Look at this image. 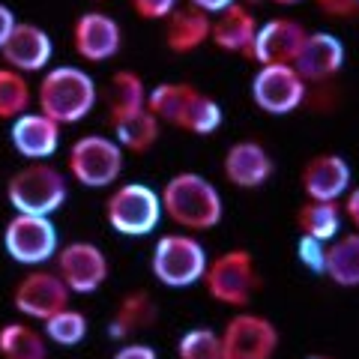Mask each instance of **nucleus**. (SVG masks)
<instances>
[{
  "label": "nucleus",
  "instance_id": "obj_6",
  "mask_svg": "<svg viewBox=\"0 0 359 359\" xmlns=\"http://www.w3.org/2000/svg\"><path fill=\"white\" fill-rule=\"evenodd\" d=\"M162 195H156L144 183H123L108 195L105 219L123 237H147L159 228Z\"/></svg>",
  "mask_w": 359,
  "mask_h": 359
},
{
  "label": "nucleus",
  "instance_id": "obj_22",
  "mask_svg": "<svg viewBox=\"0 0 359 359\" xmlns=\"http://www.w3.org/2000/svg\"><path fill=\"white\" fill-rule=\"evenodd\" d=\"M156 318H159V309H156L153 297L147 290H132V294H126L120 299L114 318L108 323V335L123 341V339H129L132 332L147 330L150 323H156Z\"/></svg>",
  "mask_w": 359,
  "mask_h": 359
},
{
  "label": "nucleus",
  "instance_id": "obj_34",
  "mask_svg": "<svg viewBox=\"0 0 359 359\" xmlns=\"http://www.w3.org/2000/svg\"><path fill=\"white\" fill-rule=\"evenodd\" d=\"M135 13L147 21H156V18H168L177 9V0H132Z\"/></svg>",
  "mask_w": 359,
  "mask_h": 359
},
{
  "label": "nucleus",
  "instance_id": "obj_25",
  "mask_svg": "<svg viewBox=\"0 0 359 359\" xmlns=\"http://www.w3.org/2000/svg\"><path fill=\"white\" fill-rule=\"evenodd\" d=\"M147 96L150 93H147V87H144L138 72L117 69L114 75H111V84H108V114H111V120L135 114V111H144L147 108Z\"/></svg>",
  "mask_w": 359,
  "mask_h": 359
},
{
  "label": "nucleus",
  "instance_id": "obj_38",
  "mask_svg": "<svg viewBox=\"0 0 359 359\" xmlns=\"http://www.w3.org/2000/svg\"><path fill=\"white\" fill-rule=\"evenodd\" d=\"M344 216H347V222H351L353 228L359 231V186L347 192V201H344Z\"/></svg>",
  "mask_w": 359,
  "mask_h": 359
},
{
  "label": "nucleus",
  "instance_id": "obj_39",
  "mask_svg": "<svg viewBox=\"0 0 359 359\" xmlns=\"http://www.w3.org/2000/svg\"><path fill=\"white\" fill-rule=\"evenodd\" d=\"M237 0H189V6H198V9H204V13H224L228 6H233Z\"/></svg>",
  "mask_w": 359,
  "mask_h": 359
},
{
  "label": "nucleus",
  "instance_id": "obj_8",
  "mask_svg": "<svg viewBox=\"0 0 359 359\" xmlns=\"http://www.w3.org/2000/svg\"><path fill=\"white\" fill-rule=\"evenodd\" d=\"M252 99L264 114H290L309 99V84L290 63L261 66L252 78Z\"/></svg>",
  "mask_w": 359,
  "mask_h": 359
},
{
  "label": "nucleus",
  "instance_id": "obj_3",
  "mask_svg": "<svg viewBox=\"0 0 359 359\" xmlns=\"http://www.w3.org/2000/svg\"><path fill=\"white\" fill-rule=\"evenodd\" d=\"M6 198L15 207V212L51 216L66 201V177L48 162H30L9 177Z\"/></svg>",
  "mask_w": 359,
  "mask_h": 359
},
{
  "label": "nucleus",
  "instance_id": "obj_30",
  "mask_svg": "<svg viewBox=\"0 0 359 359\" xmlns=\"http://www.w3.org/2000/svg\"><path fill=\"white\" fill-rule=\"evenodd\" d=\"M27 105H30L27 78L9 69V66H0V120H18L21 114H27Z\"/></svg>",
  "mask_w": 359,
  "mask_h": 359
},
{
  "label": "nucleus",
  "instance_id": "obj_7",
  "mask_svg": "<svg viewBox=\"0 0 359 359\" xmlns=\"http://www.w3.org/2000/svg\"><path fill=\"white\" fill-rule=\"evenodd\" d=\"M66 165L81 186L102 189L114 183L123 171V147L105 135H84L69 147Z\"/></svg>",
  "mask_w": 359,
  "mask_h": 359
},
{
  "label": "nucleus",
  "instance_id": "obj_19",
  "mask_svg": "<svg viewBox=\"0 0 359 359\" xmlns=\"http://www.w3.org/2000/svg\"><path fill=\"white\" fill-rule=\"evenodd\" d=\"M51 36L45 33L42 27L36 25H15L13 36H9V42L4 45V60L9 69L15 72H36V69H45L51 60Z\"/></svg>",
  "mask_w": 359,
  "mask_h": 359
},
{
  "label": "nucleus",
  "instance_id": "obj_15",
  "mask_svg": "<svg viewBox=\"0 0 359 359\" xmlns=\"http://www.w3.org/2000/svg\"><path fill=\"white\" fill-rule=\"evenodd\" d=\"M72 45L78 57L102 63L120 51V27L105 13H84L72 27Z\"/></svg>",
  "mask_w": 359,
  "mask_h": 359
},
{
  "label": "nucleus",
  "instance_id": "obj_14",
  "mask_svg": "<svg viewBox=\"0 0 359 359\" xmlns=\"http://www.w3.org/2000/svg\"><path fill=\"white\" fill-rule=\"evenodd\" d=\"M299 180L309 201H341L351 192V165L339 153H320L302 165Z\"/></svg>",
  "mask_w": 359,
  "mask_h": 359
},
{
  "label": "nucleus",
  "instance_id": "obj_20",
  "mask_svg": "<svg viewBox=\"0 0 359 359\" xmlns=\"http://www.w3.org/2000/svg\"><path fill=\"white\" fill-rule=\"evenodd\" d=\"M257 21L245 6L233 4L228 6L224 13L216 15L212 21V42L216 48L222 51H231V54H243V57L252 60V51H255V39H257Z\"/></svg>",
  "mask_w": 359,
  "mask_h": 359
},
{
  "label": "nucleus",
  "instance_id": "obj_27",
  "mask_svg": "<svg viewBox=\"0 0 359 359\" xmlns=\"http://www.w3.org/2000/svg\"><path fill=\"white\" fill-rule=\"evenodd\" d=\"M0 359H48L45 335L27 323L0 327Z\"/></svg>",
  "mask_w": 359,
  "mask_h": 359
},
{
  "label": "nucleus",
  "instance_id": "obj_11",
  "mask_svg": "<svg viewBox=\"0 0 359 359\" xmlns=\"http://www.w3.org/2000/svg\"><path fill=\"white\" fill-rule=\"evenodd\" d=\"M69 294L72 290L66 287V282L57 273L33 269V273L18 278V285L13 287V302L25 318L48 320L63 309H69Z\"/></svg>",
  "mask_w": 359,
  "mask_h": 359
},
{
  "label": "nucleus",
  "instance_id": "obj_35",
  "mask_svg": "<svg viewBox=\"0 0 359 359\" xmlns=\"http://www.w3.org/2000/svg\"><path fill=\"white\" fill-rule=\"evenodd\" d=\"M318 6L332 18H353V15H359V0H318Z\"/></svg>",
  "mask_w": 359,
  "mask_h": 359
},
{
  "label": "nucleus",
  "instance_id": "obj_28",
  "mask_svg": "<svg viewBox=\"0 0 359 359\" xmlns=\"http://www.w3.org/2000/svg\"><path fill=\"white\" fill-rule=\"evenodd\" d=\"M198 87L192 84H186V81H168V84H159L156 90H150V96H147V111L156 117V120H168V123H174L177 126V120L180 114H183V108L189 105V99H192Z\"/></svg>",
  "mask_w": 359,
  "mask_h": 359
},
{
  "label": "nucleus",
  "instance_id": "obj_33",
  "mask_svg": "<svg viewBox=\"0 0 359 359\" xmlns=\"http://www.w3.org/2000/svg\"><path fill=\"white\" fill-rule=\"evenodd\" d=\"M327 243L314 240V237H302L299 233V243H297V257L299 264L309 269L314 276H327Z\"/></svg>",
  "mask_w": 359,
  "mask_h": 359
},
{
  "label": "nucleus",
  "instance_id": "obj_1",
  "mask_svg": "<svg viewBox=\"0 0 359 359\" xmlns=\"http://www.w3.org/2000/svg\"><path fill=\"white\" fill-rule=\"evenodd\" d=\"M162 207L186 231H210L222 222V195L201 174H174L162 186Z\"/></svg>",
  "mask_w": 359,
  "mask_h": 359
},
{
  "label": "nucleus",
  "instance_id": "obj_9",
  "mask_svg": "<svg viewBox=\"0 0 359 359\" xmlns=\"http://www.w3.org/2000/svg\"><path fill=\"white\" fill-rule=\"evenodd\" d=\"M278 351L276 323L255 311H240L222 330V359H273Z\"/></svg>",
  "mask_w": 359,
  "mask_h": 359
},
{
  "label": "nucleus",
  "instance_id": "obj_21",
  "mask_svg": "<svg viewBox=\"0 0 359 359\" xmlns=\"http://www.w3.org/2000/svg\"><path fill=\"white\" fill-rule=\"evenodd\" d=\"M210 36H212V21L198 6H177L165 18V45L174 54L198 51Z\"/></svg>",
  "mask_w": 359,
  "mask_h": 359
},
{
  "label": "nucleus",
  "instance_id": "obj_18",
  "mask_svg": "<svg viewBox=\"0 0 359 359\" xmlns=\"http://www.w3.org/2000/svg\"><path fill=\"white\" fill-rule=\"evenodd\" d=\"M344 66V45L332 33H309L294 69L306 78V84H323Z\"/></svg>",
  "mask_w": 359,
  "mask_h": 359
},
{
  "label": "nucleus",
  "instance_id": "obj_40",
  "mask_svg": "<svg viewBox=\"0 0 359 359\" xmlns=\"http://www.w3.org/2000/svg\"><path fill=\"white\" fill-rule=\"evenodd\" d=\"M273 4H282V6H290V4H299V0H273Z\"/></svg>",
  "mask_w": 359,
  "mask_h": 359
},
{
  "label": "nucleus",
  "instance_id": "obj_31",
  "mask_svg": "<svg viewBox=\"0 0 359 359\" xmlns=\"http://www.w3.org/2000/svg\"><path fill=\"white\" fill-rule=\"evenodd\" d=\"M87 335V318L81 311H72V309H63L60 314L45 320V339H51L54 344L60 347H75L81 344Z\"/></svg>",
  "mask_w": 359,
  "mask_h": 359
},
{
  "label": "nucleus",
  "instance_id": "obj_2",
  "mask_svg": "<svg viewBox=\"0 0 359 359\" xmlns=\"http://www.w3.org/2000/svg\"><path fill=\"white\" fill-rule=\"evenodd\" d=\"M36 102L42 114L60 123V126L78 123L96 105V84L78 66H57L39 81Z\"/></svg>",
  "mask_w": 359,
  "mask_h": 359
},
{
  "label": "nucleus",
  "instance_id": "obj_26",
  "mask_svg": "<svg viewBox=\"0 0 359 359\" xmlns=\"http://www.w3.org/2000/svg\"><path fill=\"white\" fill-rule=\"evenodd\" d=\"M111 129H114L120 147L132 150V153L150 150L156 144V138H159V120H156L147 108L135 111V114H126V117L111 120Z\"/></svg>",
  "mask_w": 359,
  "mask_h": 359
},
{
  "label": "nucleus",
  "instance_id": "obj_36",
  "mask_svg": "<svg viewBox=\"0 0 359 359\" xmlns=\"http://www.w3.org/2000/svg\"><path fill=\"white\" fill-rule=\"evenodd\" d=\"M111 359H159V356L147 344H123Z\"/></svg>",
  "mask_w": 359,
  "mask_h": 359
},
{
  "label": "nucleus",
  "instance_id": "obj_4",
  "mask_svg": "<svg viewBox=\"0 0 359 359\" xmlns=\"http://www.w3.org/2000/svg\"><path fill=\"white\" fill-rule=\"evenodd\" d=\"M153 276L165 287H192L204 282L210 257L192 233H165L153 249Z\"/></svg>",
  "mask_w": 359,
  "mask_h": 359
},
{
  "label": "nucleus",
  "instance_id": "obj_5",
  "mask_svg": "<svg viewBox=\"0 0 359 359\" xmlns=\"http://www.w3.org/2000/svg\"><path fill=\"white\" fill-rule=\"evenodd\" d=\"M204 285H207V294L216 302H222V306H233V309L249 306L255 290L261 287V276H257V264L252 252L231 249V252H222L219 257H212L207 266Z\"/></svg>",
  "mask_w": 359,
  "mask_h": 359
},
{
  "label": "nucleus",
  "instance_id": "obj_29",
  "mask_svg": "<svg viewBox=\"0 0 359 359\" xmlns=\"http://www.w3.org/2000/svg\"><path fill=\"white\" fill-rule=\"evenodd\" d=\"M177 126L192 132V135H212L222 126V108L212 96L195 90L192 99H189V105L183 108V114H180Z\"/></svg>",
  "mask_w": 359,
  "mask_h": 359
},
{
  "label": "nucleus",
  "instance_id": "obj_12",
  "mask_svg": "<svg viewBox=\"0 0 359 359\" xmlns=\"http://www.w3.org/2000/svg\"><path fill=\"white\" fill-rule=\"evenodd\" d=\"M57 276L72 294H93L108 278V257L96 243H66L57 252Z\"/></svg>",
  "mask_w": 359,
  "mask_h": 359
},
{
  "label": "nucleus",
  "instance_id": "obj_41",
  "mask_svg": "<svg viewBox=\"0 0 359 359\" xmlns=\"http://www.w3.org/2000/svg\"><path fill=\"white\" fill-rule=\"evenodd\" d=\"M309 359H332V356H309Z\"/></svg>",
  "mask_w": 359,
  "mask_h": 359
},
{
  "label": "nucleus",
  "instance_id": "obj_32",
  "mask_svg": "<svg viewBox=\"0 0 359 359\" xmlns=\"http://www.w3.org/2000/svg\"><path fill=\"white\" fill-rule=\"evenodd\" d=\"M177 359H222V335L207 327L183 332L177 341Z\"/></svg>",
  "mask_w": 359,
  "mask_h": 359
},
{
  "label": "nucleus",
  "instance_id": "obj_13",
  "mask_svg": "<svg viewBox=\"0 0 359 359\" xmlns=\"http://www.w3.org/2000/svg\"><path fill=\"white\" fill-rule=\"evenodd\" d=\"M309 39V30L294 18H269L266 25H261L255 39V51L252 60L261 66H273V63H290L299 57L302 45Z\"/></svg>",
  "mask_w": 359,
  "mask_h": 359
},
{
  "label": "nucleus",
  "instance_id": "obj_17",
  "mask_svg": "<svg viewBox=\"0 0 359 359\" xmlns=\"http://www.w3.org/2000/svg\"><path fill=\"white\" fill-rule=\"evenodd\" d=\"M222 171L231 186L237 189H261L273 177V159L257 141H237L224 153Z\"/></svg>",
  "mask_w": 359,
  "mask_h": 359
},
{
  "label": "nucleus",
  "instance_id": "obj_23",
  "mask_svg": "<svg viewBox=\"0 0 359 359\" xmlns=\"http://www.w3.org/2000/svg\"><path fill=\"white\" fill-rule=\"evenodd\" d=\"M341 219L344 207L339 201H309L297 212V228L302 237H314L320 243H332L341 237Z\"/></svg>",
  "mask_w": 359,
  "mask_h": 359
},
{
  "label": "nucleus",
  "instance_id": "obj_24",
  "mask_svg": "<svg viewBox=\"0 0 359 359\" xmlns=\"http://www.w3.org/2000/svg\"><path fill=\"white\" fill-rule=\"evenodd\" d=\"M327 278L339 287H359V231L341 233L327 249Z\"/></svg>",
  "mask_w": 359,
  "mask_h": 359
},
{
  "label": "nucleus",
  "instance_id": "obj_16",
  "mask_svg": "<svg viewBox=\"0 0 359 359\" xmlns=\"http://www.w3.org/2000/svg\"><path fill=\"white\" fill-rule=\"evenodd\" d=\"M9 141L18 150V156H25L30 162H45L48 156L57 153L60 144V123H54L51 117H45L42 111H27L18 120H13V132Z\"/></svg>",
  "mask_w": 359,
  "mask_h": 359
},
{
  "label": "nucleus",
  "instance_id": "obj_37",
  "mask_svg": "<svg viewBox=\"0 0 359 359\" xmlns=\"http://www.w3.org/2000/svg\"><path fill=\"white\" fill-rule=\"evenodd\" d=\"M15 15H13V9H9L6 4H0V51H4V45L9 42V36H13V30H15Z\"/></svg>",
  "mask_w": 359,
  "mask_h": 359
},
{
  "label": "nucleus",
  "instance_id": "obj_10",
  "mask_svg": "<svg viewBox=\"0 0 359 359\" xmlns=\"http://www.w3.org/2000/svg\"><path fill=\"white\" fill-rule=\"evenodd\" d=\"M4 249L13 261L25 266L45 264L57 255V228L48 216H18L9 219L4 231Z\"/></svg>",
  "mask_w": 359,
  "mask_h": 359
}]
</instances>
